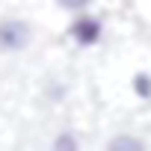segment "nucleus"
Instances as JSON below:
<instances>
[{"instance_id":"f257e3e1","label":"nucleus","mask_w":151,"mask_h":151,"mask_svg":"<svg viewBox=\"0 0 151 151\" xmlns=\"http://www.w3.org/2000/svg\"><path fill=\"white\" fill-rule=\"evenodd\" d=\"M68 39L77 47H95L104 39V24L98 15L89 12H74V21L68 24Z\"/></svg>"},{"instance_id":"f03ea898","label":"nucleus","mask_w":151,"mask_h":151,"mask_svg":"<svg viewBox=\"0 0 151 151\" xmlns=\"http://www.w3.org/2000/svg\"><path fill=\"white\" fill-rule=\"evenodd\" d=\"M33 42V27L24 18H3L0 21V50L3 53H21Z\"/></svg>"},{"instance_id":"7ed1b4c3","label":"nucleus","mask_w":151,"mask_h":151,"mask_svg":"<svg viewBox=\"0 0 151 151\" xmlns=\"http://www.w3.org/2000/svg\"><path fill=\"white\" fill-rule=\"evenodd\" d=\"M130 89L139 101H151V74L148 71H136L133 80H130Z\"/></svg>"},{"instance_id":"20e7f679","label":"nucleus","mask_w":151,"mask_h":151,"mask_svg":"<svg viewBox=\"0 0 151 151\" xmlns=\"http://www.w3.org/2000/svg\"><path fill=\"white\" fill-rule=\"evenodd\" d=\"M142 139H133V136H116L110 142V151H142Z\"/></svg>"},{"instance_id":"39448f33","label":"nucleus","mask_w":151,"mask_h":151,"mask_svg":"<svg viewBox=\"0 0 151 151\" xmlns=\"http://www.w3.org/2000/svg\"><path fill=\"white\" fill-rule=\"evenodd\" d=\"M56 6L65 12H86L92 6V0H56Z\"/></svg>"},{"instance_id":"423d86ee","label":"nucleus","mask_w":151,"mask_h":151,"mask_svg":"<svg viewBox=\"0 0 151 151\" xmlns=\"http://www.w3.org/2000/svg\"><path fill=\"white\" fill-rule=\"evenodd\" d=\"M53 148H65V151H74V148H77V139H74L71 133H62V136H56V139H53Z\"/></svg>"}]
</instances>
